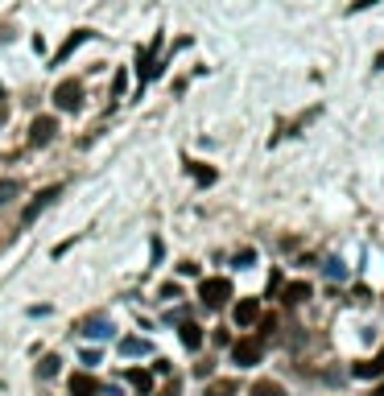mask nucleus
Masks as SVG:
<instances>
[{"mask_svg":"<svg viewBox=\"0 0 384 396\" xmlns=\"http://www.w3.org/2000/svg\"><path fill=\"white\" fill-rule=\"evenodd\" d=\"M351 372H355L360 380H372V376H384V351L376 355V359H364V363H355Z\"/></svg>","mask_w":384,"mask_h":396,"instance_id":"1a4fd4ad","label":"nucleus"},{"mask_svg":"<svg viewBox=\"0 0 384 396\" xmlns=\"http://www.w3.org/2000/svg\"><path fill=\"white\" fill-rule=\"evenodd\" d=\"M182 347L199 351V347H203V326H194V322H182Z\"/></svg>","mask_w":384,"mask_h":396,"instance_id":"f8f14e48","label":"nucleus"},{"mask_svg":"<svg viewBox=\"0 0 384 396\" xmlns=\"http://www.w3.org/2000/svg\"><path fill=\"white\" fill-rule=\"evenodd\" d=\"M260 355H264V335H248V339H236V343H232V359H236L240 367L260 363Z\"/></svg>","mask_w":384,"mask_h":396,"instance_id":"f257e3e1","label":"nucleus"},{"mask_svg":"<svg viewBox=\"0 0 384 396\" xmlns=\"http://www.w3.org/2000/svg\"><path fill=\"white\" fill-rule=\"evenodd\" d=\"M372 66H376V71H384V54H376V62H372Z\"/></svg>","mask_w":384,"mask_h":396,"instance_id":"aec40b11","label":"nucleus"},{"mask_svg":"<svg viewBox=\"0 0 384 396\" xmlns=\"http://www.w3.org/2000/svg\"><path fill=\"white\" fill-rule=\"evenodd\" d=\"M199 298H203V306L219 309L227 298H232V281H227V277H203V285H199Z\"/></svg>","mask_w":384,"mask_h":396,"instance_id":"f03ea898","label":"nucleus"},{"mask_svg":"<svg viewBox=\"0 0 384 396\" xmlns=\"http://www.w3.org/2000/svg\"><path fill=\"white\" fill-rule=\"evenodd\" d=\"M281 293H285V302H290V306H298V302L310 298V281H290V285H281Z\"/></svg>","mask_w":384,"mask_h":396,"instance_id":"9b49d317","label":"nucleus"},{"mask_svg":"<svg viewBox=\"0 0 384 396\" xmlns=\"http://www.w3.org/2000/svg\"><path fill=\"white\" fill-rule=\"evenodd\" d=\"M368 4H376V0H355V4H351V13H364Z\"/></svg>","mask_w":384,"mask_h":396,"instance_id":"6ab92c4d","label":"nucleus"},{"mask_svg":"<svg viewBox=\"0 0 384 396\" xmlns=\"http://www.w3.org/2000/svg\"><path fill=\"white\" fill-rule=\"evenodd\" d=\"M248 393H253V396H285V393H281V384H277V380H256V384L248 388Z\"/></svg>","mask_w":384,"mask_h":396,"instance_id":"4468645a","label":"nucleus"},{"mask_svg":"<svg viewBox=\"0 0 384 396\" xmlns=\"http://www.w3.org/2000/svg\"><path fill=\"white\" fill-rule=\"evenodd\" d=\"M157 396H178V380H170V384H166V388H162Z\"/></svg>","mask_w":384,"mask_h":396,"instance_id":"a211bd4d","label":"nucleus"},{"mask_svg":"<svg viewBox=\"0 0 384 396\" xmlns=\"http://www.w3.org/2000/svg\"><path fill=\"white\" fill-rule=\"evenodd\" d=\"M125 380L136 388V393H149V388H153V376H149L145 367H125Z\"/></svg>","mask_w":384,"mask_h":396,"instance_id":"9d476101","label":"nucleus"},{"mask_svg":"<svg viewBox=\"0 0 384 396\" xmlns=\"http://www.w3.org/2000/svg\"><path fill=\"white\" fill-rule=\"evenodd\" d=\"M240 393V380H211L207 384V396H236Z\"/></svg>","mask_w":384,"mask_h":396,"instance_id":"ddd939ff","label":"nucleus"},{"mask_svg":"<svg viewBox=\"0 0 384 396\" xmlns=\"http://www.w3.org/2000/svg\"><path fill=\"white\" fill-rule=\"evenodd\" d=\"M8 194H17V182H0V203H8Z\"/></svg>","mask_w":384,"mask_h":396,"instance_id":"f3484780","label":"nucleus"},{"mask_svg":"<svg viewBox=\"0 0 384 396\" xmlns=\"http://www.w3.org/2000/svg\"><path fill=\"white\" fill-rule=\"evenodd\" d=\"M54 132H58L54 116H38V120L29 124V145H45V140H54Z\"/></svg>","mask_w":384,"mask_h":396,"instance_id":"20e7f679","label":"nucleus"},{"mask_svg":"<svg viewBox=\"0 0 384 396\" xmlns=\"http://www.w3.org/2000/svg\"><path fill=\"white\" fill-rule=\"evenodd\" d=\"M54 103H58L62 112H79V108H83V87H79L75 79L58 83V87H54Z\"/></svg>","mask_w":384,"mask_h":396,"instance_id":"7ed1b4c3","label":"nucleus"},{"mask_svg":"<svg viewBox=\"0 0 384 396\" xmlns=\"http://www.w3.org/2000/svg\"><path fill=\"white\" fill-rule=\"evenodd\" d=\"M256 318H260V302H256V298H244V302L236 306V322H240V326H253Z\"/></svg>","mask_w":384,"mask_h":396,"instance_id":"6e6552de","label":"nucleus"},{"mask_svg":"<svg viewBox=\"0 0 384 396\" xmlns=\"http://www.w3.org/2000/svg\"><path fill=\"white\" fill-rule=\"evenodd\" d=\"M58 194H62V186H50V190H42V194H38V198H34V203L25 207V215H21V223H34V219H38V211H42L45 203H50V198H58Z\"/></svg>","mask_w":384,"mask_h":396,"instance_id":"423d86ee","label":"nucleus"},{"mask_svg":"<svg viewBox=\"0 0 384 396\" xmlns=\"http://www.w3.org/2000/svg\"><path fill=\"white\" fill-rule=\"evenodd\" d=\"M87 38H91V29H75V34H71V38L62 42V50L54 54V62H66V58H71V54H75V50H79V45L87 42Z\"/></svg>","mask_w":384,"mask_h":396,"instance_id":"0eeeda50","label":"nucleus"},{"mask_svg":"<svg viewBox=\"0 0 384 396\" xmlns=\"http://www.w3.org/2000/svg\"><path fill=\"white\" fill-rule=\"evenodd\" d=\"M54 372H58V355H45L42 363H38V376H45V380H50Z\"/></svg>","mask_w":384,"mask_h":396,"instance_id":"2eb2a0df","label":"nucleus"},{"mask_svg":"<svg viewBox=\"0 0 384 396\" xmlns=\"http://www.w3.org/2000/svg\"><path fill=\"white\" fill-rule=\"evenodd\" d=\"M71 396H99V380L87 376V372H75L71 376Z\"/></svg>","mask_w":384,"mask_h":396,"instance_id":"39448f33","label":"nucleus"},{"mask_svg":"<svg viewBox=\"0 0 384 396\" xmlns=\"http://www.w3.org/2000/svg\"><path fill=\"white\" fill-rule=\"evenodd\" d=\"M372 396H384V384H381V388H376V393H372Z\"/></svg>","mask_w":384,"mask_h":396,"instance_id":"412c9836","label":"nucleus"},{"mask_svg":"<svg viewBox=\"0 0 384 396\" xmlns=\"http://www.w3.org/2000/svg\"><path fill=\"white\" fill-rule=\"evenodd\" d=\"M190 170H194L199 182H215V170H207V166H190Z\"/></svg>","mask_w":384,"mask_h":396,"instance_id":"dca6fc26","label":"nucleus"}]
</instances>
